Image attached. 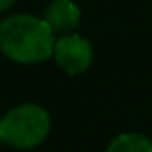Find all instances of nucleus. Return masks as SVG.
Wrapping results in <instances>:
<instances>
[{"label":"nucleus","instance_id":"nucleus-6","mask_svg":"<svg viewBox=\"0 0 152 152\" xmlns=\"http://www.w3.org/2000/svg\"><path fill=\"white\" fill-rule=\"evenodd\" d=\"M14 2L15 0H0V14L6 12V10H10V8L14 6Z\"/></svg>","mask_w":152,"mask_h":152},{"label":"nucleus","instance_id":"nucleus-3","mask_svg":"<svg viewBox=\"0 0 152 152\" xmlns=\"http://www.w3.org/2000/svg\"><path fill=\"white\" fill-rule=\"evenodd\" d=\"M52 58L67 75L85 73L93 64V45L79 33L62 35L54 42Z\"/></svg>","mask_w":152,"mask_h":152},{"label":"nucleus","instance_id":"nucleus-1","mask_svg":"<svg viewBox=\"0 0 152 152\" xmlns=\"http://www.w3.org/2000/svg\"><path fill=\"white\" fill-rule=\"evenodd\" d=\"M56 35L42 18L14 14L0 21V52L15 64H41L52 58Z\"/></svg>","mask_w":152,"mask_h":152},{"label":"nucleus","instance_id":"nucleus-2","mask_svg":"<svg viewBox=\"0 0 152 152\" xmlns=\"http://www.w3.org/2000/svg\"><path fill=\"white\" fill-rule=\"evenodd\" d=\"M50 133V114L35 102L12 108L0 118V142L18 150L42 145Z\"/></svg>","mask_w":152,"mask_h":152},{"label":"nucleus","instance_id":"nucleus-5","mask_svg":"<svg viewBox=\"0 0 152 152\" xmlns=\"http://www.w3.org/2000/svg\"><path fill=\"white\" fill-rule=\"evenodd\" d=\"M106 152H152V141L141 133H121L112 139Z\"/></svg>","mask_w":152,"mask_h":152},{"label":"nucleus","instance_id":"nucleus-4","mask_svg":"<svg viewBox=\"0 0 152 152\" xmlns=\"http://www.w3.org/2000/svg\"><path fill=\"white\" fill-rule=\"evenodd\" d=\"M42 19L48 23L54 35L62 37V35L75 33L81 21V10L73 0H52L46 6Z\"/></svg>","mask_w":152,"mask_h":152}]
</instances>
